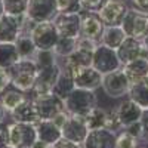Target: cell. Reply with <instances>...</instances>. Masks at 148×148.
Segmentation results:
<instances>
[{
  "mask_svg": "<svg viewBox=\"0 0 148 148\" xmlns=\"http://www.w3.org/2000/svg\"><path fill=\"white\" fill-rule=\"evenodd\" d=\"M9 147V123L0 121V148Z\"/></svg>",
  "mask_w": 148,
  "mask_h": 148,
  "instance_id": "cell-36",
  "label": "cell"
},
{
  "mask_svg": "<svg viewBox=\"0 0 148 148\" xmlns=\"http://www.w3.org/2000/svg\"><path fill=\"white\" fill-rule=\"evenodd\" d=\"M24 16L14 15H0V43H15L18 36L21 34Z\"/></svg>",
  "mask_w": 148,
  "mask_h": 148,
  "instance_id": "cell-17",
  "label": "cell"
},
{
  "mask_svg": "<svg viewBox=\"0 0 148 148\" xmlns=\"http://www.w3.org/2000/svg\"><path fill=\"white\" fill-rule=\"evenodd\" d=\"M127 98L135 101L142 110H148V76H145L136 83L130 84Z\"/></svg>",
  "mask_w": 148,
  "mask_h": 148,
  "instance_id": "cell-24",
  "label": "cell"
},
{
  "mask_svg": "<svg viewBox=\"0 0 148 148\" xmlns=\"http://www.w3.org/2000/svg\"><path fill=\"white\" fill-rule=\"evenodd\" d=\"M138 148H148V147H138Z\"/></svg>",
  "mask_w": 148,
  "mask_h": 148,
  "instance_id": "cell-46",
  "label": "cell"
},
{
  "mask_svg": "<svg viewBox=\"0 0 148 148\" xmlns=\"http://www.w3.org/2000/svg\"><path fill=\"white\" fill-rule=\"evenodd\" d=\"M117 133L107 127L89 130L83 142V148H116Z\"/></svg>",
  "mask_w": 148,
  "mask_h": 148,
  "instance_id": "cell-18",
  "label": "cell"
},
{
  "mask_svg": "<svg viewBox=\"0 0 148 148\" xmlns=\"http://www.w3.org/2000/svg\"><path fill=\"white\" fill-rule=\"evenodd\" d=\"M52 147H53V148H82V145L73 142V141H70V139H67V138H64V136L61 138V139H58Z\"/></svg>",
  "mask_w": 148,
  "mask_h": 148,
  "instance_id": "cell-39",
  "label": "cell"
},
{
  "mask_svg": "<svg viewBox=\"0 0 148 148\" xmlns=\"http://www.w3.org/2000/svg\"><path fill=\"white\" fill-rule=\"evenodd\" d=\"M125 130L130 135H133V136H136L139 139H144V127H142V123L141 121H136L133 123V125H129L125 127Z\"/></svg>",
  "mask_w": 148,
  "mask_h": 148,
  "instance_id": "cell-37",
  "label": "cell"
},
{
  "mask_svg": "<svg viewBox=\"0 0 148 148\" xmlns=\"http://www.w3.org/2000/svg\"><path fill=\"white\" fill-rule=\"evenodd\" d=\"M77 47V39H71V37H59V40L55 46V53L58 58H67L70 56Z\"/></svg>",
  "mask_w": 148,
  "mask_h": 148,
  "instance_id": "cell-31",
  "label": "cell"
},
{
  "mask_svg": "<svg viewBox=\"0 0 148 148\" xmlns=\"http://www.w3.org/2000/svg\"><path fill=\"white\" fill-rule=\"evenodd\" d=\"M84 119H86V125H88L89 130L102 129L105 127V121H107V110L96 105Z\"/></svg>",
  "mask_w": 148,
  "mask_h": 148,
  "instance_id": "cell-29",
  "label": "cell"
},
{
  "mask_svg": "<svg viewBox=\"0 0 148 148\" xmlns=\"http://www.w3.org/2000/svg\"><path fill=\"white\" fill-rule=\"evenodd\" d=\"M96 105H98V98L93 90H84L76 88L64 99V110L68 114L74 116L86 117Z\"/></svg>",
  "mask_w": 148,
  "mask_h": 148,
  "instance_id": "cell-2",
  "label": "cell"
},
{
  "mask_svg": "<svg viewBox=\"0 0 148 148\" xmlns=\"http://www.w3.org/2000/svg\"><path fill=\"white\" fill-rule=\"evenodd\" d=\"M61 73H62V70H61L59 64H55V65H51V67L39 70L37 77H36L34 88L30 92L31 98L52 93L55 84H56V82H58V79L61 76Z\"/></svg>",
  "mask_w": 148,
  "mask_h": 148,
  "instance_id": "cell-7",
  "label": "cell"
},
{
  "mask_svg": "<svg viewBox=\"0 0 148 148\" xmlns=\"http://www.w3.org/2000/svg\"><path fill=\"white\" fill-rule=\"evenodd\" d=\"M74 89H76V86H74L73 76L68 74V73H65V71H62L59 79H58V82H56V84H55L53 90H52V93H55L56 96H59L61 99L64 101Z\"/></svg>",
  "mask_w": 148,
  "mask_h": 148,
  "instance_id": "cell-28",
  "label": "cell"
},
{
  "mask_svg": "<svg viewBox=\"0 0 148 148\" xmlns=\"http://www.w3.org/2000/svg\"><path fill=\"white\" fill-rule=\"evenodd\" d=\"M123 2H127V0H123Z\"/></svg>",
  "mask_w": 148,
  "mask_h": 148,
  "instance_id": "cell-47",
  "label": "cell"
},
{
  "mask_svg": "<svg viewBox=\"0 0 148 148\" xmlns=\"http://www.w3.org/2000/svg\"><path fill=\"white\" fill-rule=\"evenodd\" d=\"M2 2H3V12L6 15L24 16L27 14L30 0H2Z\"/></svg>",
  "mask_w": 148,
  "mask_h": 148,
  "instance_id": "cell-30",
  "label": "cell"
},
{
  "mask_svg": "<svg viewBox=\"0 0 148 148\" xmlns=\"http://www.w3.org/2000/svg\"><path fill=\"white\" fill-rule=\"evenodd\" d=\"M52 22L59 37H71V39L80 37V14H61V12H58Z\"/></svg>",
  "mask_w": 148,
  "mask_h": 148,
  "instance_id": "cell-13",
  "label": "cell"
},
{
  "mask_svg": "<svg viewBox=\"0 0 148 148\" xmlns=\"http://www.w3.org/2000/svg\"><path fill=\"white\" fill-rule=\"evenodd\" d=\"M121 70L125 71L130 84H133V83L139 82L141 79H144L145 76H148V59L138 58L135 61H130L127 64H123Z\"/></svg>",
  "mask_w": 148,
  "mask_h": 148,
  "instance_id": "cell-23",
  "label": "cell"
},
{
  "mask_svg": "<svg viewBox=\"0 0 148 148\" xmlns=\"http://www.w3.org/2000/svg\"><path fill=\"white\" fill-rule=\"evenodd\" d=\"M9 116H10L12 121H18V123H31V125H37V123L40 121L36 104H34L31 96H28L19 107H16L12 113H9Z\"/></svg>",
  "mask_w": 148,
  "mask_h": 148,
  "instance_id": "cell-20",
  "label": "cell"
},
{
  "mask_svg": "<svg viewBox=\"0 0 148 148\" xmlns=\"http://www.w3.org/2000/svg\"><path fill=\"white\" fill-rule=\"evenodd\" d=\"M121 28L127 37H133L138 40H144L148 36V15L129 8L121 22Z\"/></svg>",
  "mask_w": 148,
  "mask_h": 148,
  "instance_id": "cell-4",
  "label": "cell"
},
{
  "mask_svg": "<svg viewBox=\"0 0 148 148\" xmlns=\"http://www.w3.org/2000/svg\"><path fill=\"white\" fill-rule=\"evenodd\" d=\"M56 14V0H30L25 16H28L34 22H45L53 21Z\"/></svg>",
  "mask_w": 148,
  "mask_h": 148,
  "instance_id": "cell-14",
  "label": "cell"
},
{
  "mask_svg": "<svg viewBox=\"0 0 148 148\" xmlns=\"http://www.w3.org/2000/svg\"><path fill=\"white\" fill-rule=\"evenodd\" d=\"M33 61L36 62L37 68L42 70V68H46V67L58 64V56H56L55 51H39V49H37Z\"/></svg>",
  "mask_w": 148,
  "mask_h": 148,
  "instance_id": "cell-32",
  "label": "cell"
},
{
  "mask_svg": "<svg viewBox=\"0 0 148 148\" xmlns=\"http://www.w3.org/2000/svg\"><path fill=\"white\" fill-rule=\"evenodd\" d=\"M117 55H119L121 65L130 62V61L138 59V58L148 59V51H147L144 42L138 40V39H133V37H126L125 42L117 49Z\"/></svg>",
  "mask_w": 148,
  "mask_h": 148,
  "instance_id": "cell-15",
  "label": "cell"
},
{
  "mask_svg": "<svg viewBox=\"0 0 148 148\" xmlns=\"http://www.w3.org/2000/svg\"><path fill=\"white\" fill-rule=\"evenodd\" d=\"M56 8L61 14H80L83 10L80 0H56Z\"/></svg>",
  "mask_w": 148,
  "mask_h": 148,
  "instance_id": "cell-34",
  "label": "cell"
},
{
  "mask_svg": "<svg viewBox=\"0 0 148 148\" xmlns=\"http://www.w3.org/2000/svg\"><path fill=\"white\" fill-rule=\"evenodd\" d=\"M92 67L99 71L102 76L121 68V62L119 59L117 51H114V49H111V47H107L104 45H98V47L93 52Z\"/></svg>",
  "mask_w": 148,
  "mask_h": 148,
  "instance_id": "cell-8",
  "label": "cell"
},
{
  "mask_svg": "<svg viewBox=\"0 0 148 148\" xmlns=\"http://www.w3.org/2000/svg\"><path fill=\"white\" fill-rule=\"evenodd\" d=\"M37 139L36 125L31 123H9V148H33Z\"/></svg>",
  "mask_w": 148,
  "mask_h": 148,
  "instance_id": "cell-3",
  "label": "cell"
},
{
  "mask_svg": "<svg viewBox=\"0 0 148 148\" xmlns=\"http://www.w3.org/2000/svg\"><path fill=\"white\" fill-rule=\"evenodd\" d=\"M10 83V76H9V71L6 68L0 67V92H2L6 86Z\"/></svg>",
  "mask_w": 148,
  "mask_h": 148,
  "instance_id": "cell-40",
  "label": "cell"
},
{
  "mask_svg": "<svg viewBox=\"0 0 148 148\" xmlns=\"http://www.w3.org/2000/svg\"><path fill=\"white\" fill-rule=\"evenodd\" d=\"M82 148H83V147H82Z\"/></svg>",
  "mask_w": 148,
  "mask_h": 148,
  "instance_id": "cell-48",
  "label": "cell"
},
{
  "mask_svg": "<svg viewBox=\"0 0 148 148\" xmlns=\"http://www.w3.org/2000/svg\"><path fill=\"white\" fill-rule=\"evenodd\" d=\"M101 88L104 89V92L113 98V99H120V98H125L129 93L130 89V82L126 77L125 71L121 68L108 73L102 76V86Z\"/></svg>",
  "mask_w": 148,
  "mask_h": 148,
  "instance_id": "cell-5",
  "label": "cell"
},
{
  "mask_svg": "<svg viewBox=\"0 0 148 148\" xmlns=\"http://www.w3.org/2000/svg\"><path fill=\"white\" fill-rule=\"evenodd\" d=\"M141 123H142V127H144V139L148 141V110H144Z\"/></svg>",
  "mask_w": 148,
  "mask_h": 148,
  "instance_id": "cell-41",
  "label": "cell"
},
{
  "mask_svg": "<svg viewBox=\"0 0 148 148\" xmlns=\"http://www.w3.org/2000/svg\"><path fill=\"white\" fill-rule=\"evenodd\" d=\"M74 86L77 89H84V90H96L102 86V74L95 70L92 65L90 67H83L77 68L73 76Z\"/></svg>",
  "mask_w": 148,
  "mask_h": 148,
  "instance_id": "cell-16",
  "label": "cell"
},
{
  "mask_svg": "<svg viewBox=\"0 0 148 148\" xmlns=\"http://www.w3.org/2000/svg\"><path fill=\"white\" fill-rule=\"evenodd\" d=\"M33 101L36 104L40 120H52L55 116L65 111L64 110V101L61 99L59 96H56L55 93L36 96V98H33Z\"/></svg>",
  "mask_w": 148,
  "mask_h": 148,
  "instance_id": "cell-12",
  "label": "cell"
},
{
  "mask_svg": "<svg viewBox=\"0 0 148 148\" xmlns=\"http://www.w3.org/2000/svg\"><path fill=\"white\" fill-rule=\"evenodd\" d=\"M82 18V25H80V37L93 40L101 45V37L105 30V24L102 22L101 16L98 15V12H88L82 10L80 12Z\"/></svg>",
  "mask_w": 148,
  "mask_h": 148,
  "instance_id": "cell-10",
  "label": "cell"
},
{
  "mask_svg": "<svg viewBox=\"0 0 148 148\" xmlns=\"http://www.w3.org/2000/svg\"><path fill=\"white\" fill-rule=\"evenodd\" d=\"M141 139L133 136V135L127 133L123 129L120 133H117V141H116V148H138Z\"/></svg>",
  "mask_w": 148,
  "mask_h": 148,
  "instance_id": "cell-33",
  "label": "cell"
},
{
  "mask_svg": "<svg viewBox=\"0 0 148 148\" xmlns=\"http://www.w3.org/2000/svg\"><path fill=\"white\" fill-rule=\"evenodd\" d=\"M129 6L148 15V0H129Z\"/></svg>",
  "mask_w": 148,
  "mask_h": 148,
  "instance_id": "cell-38",
  "label": "cell"
},
{
  "mask_svg": "<svg viewBox=\"0 0 148 148\" xmlns=\"http://www.w3.org/2000/svg\"><path fill=\"white\" fill-rule=\"evenodd\" d=\"M142 42H144V45H145V47H147V51H148V36L145 37V39H144Z\"/></svg>",
  "mask_w": 148,
  "mask_h": 148,
  "instance_id": "cell-45",
  "label": "cell"
},
{
  "mask_svg": "<svg viewBox=\"0 0 148 148\" xmlns=\"http://www.w3.org/2000/svg\"><path fill=\"white\" fill-rule=\"evenodd\" d=\"M33 148H53L52 145H45V144H42V142H37Z\"/></svg>",
  "mask_w": 148,
  "mask_h": 148,
  "instance_id": "cell-43",
  "label": "cell"
},
{
  "mask_svg": "<svg viewBox=\"0 0 148 148\" xmlns=\"http://www.w3.org/2000/svg\"><path fill=\"white\" fill-rule=\"evenodd\" d=\"M61 132H62L64 138L76 142L79 145H83L86 136L89 133V127L86 125V119L83 116L68 114L65 123L61 126Z\"/></svg>",
  "mask_w": 148,
  "mask_h": 148,
  "instance_id": "cell-11",
  "label": "cell"
},
{
  "mask_svg": "<svg viewBox=\"0 0 148 148\" xmlns=\"http://www.w3.org/2000/svg\"><path fill=\"white\" fill-rule=\"evenodd\" d=\"M116 110H117V114H119V119H120V123L123 127L133 125L136 121H141L142 114H144V110L135 101H132L130 98L121 101Z\"/></svg>",
  "mask_w": 148,
  "mask_h": 148,
  "instance_id": "cell-19",
  "label": "cell"
},
{
  "mask_svg": "<svg viewBox=\"0 0 148 148\" xmlns=\"http://www.w3.org/2000/svg\"><path fill=\"white\" fill-rule=\"evenodd\" d=\"M126 37L127 36H126L125 31H123L121 25H119V27H105L104 34L101 37V45L117 51V49L120 47V45L125 42Z\"/></svg>",
  "mask_w": 148,
  "mask_h": 148,
  "instance_id": "cell-25",
  "label": "cell"
},
{
  "mask_svg": "<svg viewBox=\"0 0 148 148\" xmlns=\"http://www.w3.org/2000/svg\"><path fill=\"white\" fill-rule=\"evenodd\" d=\"M107 2V0H80V5L83 10H88V12H98L102 5Z\"/></svg>",
  "mask_w": 148,
  "mask_h": 148,
  "instance_id": "cell-35",
  "label": "cell"
},
{
  "mask_svg": "<svg viewBox=\"0 0 148 148\" xmlns=\"http://www.w3.org/2000/svg\"><path fill=\"white\" fill-rule=\"evenodd\" d=\"M129 8V3L123 0H107L102 8L98 10V15L101 16L105 27H119L121 25Z\"/></svg>",
  "mask_w": 148,
  "mask_h": 148,
  "instance_id": "cell-9",
  "label": "cell"
},
{
  "mask_svg": "<svg viewBox=\"0 0 148 148\" xmlns=\"http://www.w3.org/2000/svg\"><path fill=\"white\" fill-rule=\"evenodd\" d=\"M31 39L39 51H53L59 40V36L53 22L45 21L36 24V27L31 31Z\"/></svg>",
  "mask_w": 148,
  "mask_h": 148,
  "instance_id": "cell-6",
  "label": "cell"
},
{
  "mask_svg": "<svg viewBox=\"0 0 148 148\" xmlns=\"http://www.w3.org/2000/svg\"><path fill=\"white\" fill-rule=\"evenodd\" d=\"M8 148H9V147H8Z\"/></svg>",
  "mask_w": 148,
  "mask_h": 148,
  "instance_id": "cell-49",
  "label": "cell"
},
{
  "mask_svg": "<svg viewBox=\"0 0 148 148\" xmlns=\"http://www.w3.org/2000/svg\"><path fill=\"white\" fill-rule=\"evenodd\" d=\"M37 130V139L45 145H53L58 139L62 138L61 127L53 120H40L36 125Z\"/></svg>",
  "mask_w": 148,
  "mask_h": 148,
  "instance_id": "cell-21",
  "label": "cell"
},
{
  "mask_svg": "<svg viewBox=\"0 0 148 148\" xmlns=\"http://www.w3.org/2000/svg\"><path fill=\"white\" fill-rule=\"evenodd\" d=\"M3 14H5V12H3V2L0 0V15H3Z\"/></svg>",
  "mask_w": 148,
  "mask_h": 148,
  "instance_id": "cell-44",
  "label": "cell"
},
{
  "mask_svg": "<svg viewBox=\"0 0 148 148\" xmlns=\"http://www.w3.org/2000/svg\"><path fill=\"white\" fill-rule=\"evenodd\" d=\"M28 96H30V93L22 92L21 89L16 88V86L9 83L6 88L0 92V101H2V104L6 108L8 113H12V111H14L16 107H19Z\"/></svg>",
  "mask_w": 148,
  "mask_h": 148,
  "instance_id": "cell-22",
  "label": "cell"
},
{
  "mask_svg": "<svg viewBox=\"0 0 148 148\" xmlns=\"http://www.w3.org/2000/svg\"><path fill=\"white\" fill-rule=\"evenodd\" d=\"M15 46L18 49V53H19L21 59H33L36 52H37V47L31 39V34L21 33L18 36V39L15 40Z\"/></svg>",
  "mask_w": 148,
  "mask_h": 148,
  "instance_id": "cell-27",
  "label": "cell"
},
{
  "mask_svg": "<svg viewBox=\"0 0 148 148\" xmlns=\"http://www.w3.org/2000/svg\"><path fill=\"white\" fill-rule=\"evenodd\" d=\"M21 59L15 43H0V67L10 68Z\"/></svg>",
  "mask_w": 148,
  "mask_h": 148,
  "instance_id": "cell-26",
  "label": "cell"
},
{
  "mask_svg": "<svg viewBox=\"0 0 148 148\" xmlns=\"http://www.w3.org/2000/svg\"><path fill=\"white\" fill-rule=\"evenodd\" d=\"M9 116V113L6 111V108L3 107L2 101H0V121H6V117Z\"/></svg>",
  "mask_w": 148,
  "mask_h": 148,
  "instance_id": "cell-42",
  "label": "cell"
},
{
  "mask_svg": "<svg viewBox=\"0 0 148 148\" xmlns=\"http://www.w3.org/2000/svg\"><path fill=\"white\" fill-rule=\"evenodd\" d=\"M9 76H10V83L16 86L22 92L30 93L31 89L34 88L36 77L39 68L33 59H19L15 65L8 68Z\"/></svg>",
  "mask_w": 148,
  "mask_h": 148,
  "instance_id": "cell-1",
  "label": "cell"
}]
</instances>
